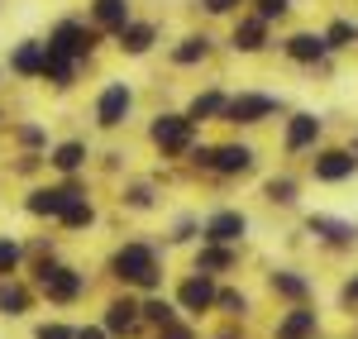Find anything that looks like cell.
Returning <instances> with one entry per match:
<instances>
[{"mask_svg":"<svg viewBox=\"0 0 358 339\" xmlns=\"http://www.w3.org/2000/svg\"><path fill=\"white\" fill-rule=\"evenodd\" d=\"M106 273L115 287H129V291H163L167 282V244L153 239H120L110 254H106Z\"/></svg>","mask_w":358,"mask_h":339,"instance_id":"obj_1","label":"cell"},{"mask_svg":"<svg viewBox=\"0 0 358 339\" xmlns=\"http://www.w3.org/2000/svg\"><path fill=\"white\" fill-rule=\"evenodd\" d=\"M29 287L38 291V301H48L57 311H72L91 296V273H82L77 263H62V258H38V263H24Z\"/></svg>","mask_w":358,"mask_h":339,"instance_id":"obj_2","label":"cell"},{"mask_svg":"<svg viewBox=\"0 0 358 339\" xmlns=\"http://www.w3.org/2000/svg\"><path fill=\"white\" fill-rule=\"evenodd\" d=\"M101 29L86 24V20H77V15H62L53 29H48V48L62 57H72V62H91L96 57V48H101Z\"/></svg>","mask_w":358,"mask_h":339,"instance_id":"obj_3","label":"cell"},{"mask_svg":"<svg viewBox=\"0 0 358 339\" xmlns=\"http://www.w3.org/2000/svg\"><path fill=\"white\" fill-rule=\"evenodd\" d=\"M287 110V101L273 96V91H239V96H224L220 120L234 124V129H253V124H268L273 115Z\"/></svg>","mask_w":358,"mask_h":339,"instance_id":"obj_4","label":"cell"},{"mask_svg":"<svg viewBox=\"0 0 358 339\" xmlns=\"http://www.w3.org/2000/svg\"><path fill=\"white\" fill-rule=\"evenodd\" d=\"M215 291H220V277H210V273H182L177 287H172V301H177V311L187 315V320H206V315L215 311Z\"/></svg>","mask_w":358,"mask_h":339,"instance_id":"obj_5","label":"cell"},{"mask_svg":"<svg viewBox=\"0 0 358 339\" xmlns=\"http://www.w3.org/2000/svg\"><path fill=\"white\" fill-rule=\"evenodd\" d=\"M86 187L77 182V177H62V182H53V187H29L24 192V215L29 220H53L67 210V201H77Z\"/></svg>","mask_w":358,"mask_h":339,"instance_id":"obj_6","label":"cell"},{"mask_svg":"<svg viewBox=\"0 0 358 339\" xmlns=\"http://www.w3.org/2000/svg\"><path fill=\"white\" fill-rule=\"evenodd\" d=\"M306 234H310L325 254H349L358 244V225L344 220V215H330V210H310V215H306Z\"/></svg>","mask_w":358,"mask_h":339,"instance_id":"obj_7","label":"cell"},{"mask_svg":"<svg viewBox=\"0 0 358 339\" xmlns=\"http://www.w3.org/2000/svg\"><path fill=\"white\" fill-rule=\"evenodd\" d=\"M96 320L106 325V335H110V339H138V335H143V320H138V291L120 287L110 301L101 306Z\"/></svg>","mask_w":358,"mask_h":339,"instance_id":"obj_8","label":"cell"},{"mask_svg":"<svg viewBox=\"0 0 358 339\" xmlns=\"http://www.w3.org/2000/svg\"><path fill=\"white\" fill-rule=\"evenodd\" d=\"M129 115H134V86H129V82H106V86H101V96H96V106H91L96 129L115 134Z\"/></svg>","mask_w":358,"mask_h":339,"instance_id":"obj_9","label":"cell"},{"mask_svg":"<svg viewBox=\"0 0 358 339\" xmlns=\"http://www.w3.org/2000/svg\"><path fill=\"white\" fill-rule=\"evenodd\" d=\"M148 143L163 153V158H187V148L196 143V124L187 115H158L148 124Z\"/></svg>","mask_w":358,"mask_h":339,"instance_id":"obj_10","label":"cell"},{"mask_svg":"<svg viewBox=\"0 0 358 339\" xmlns=\"http://www.w3.org/2000/svg\"><path fill=\"white\" fill-rule=\"evenodd\" d=\"M192 268L196 273H210V277H239L244 273V244H210L201 239L192 249Z\"/></svg>","mask_w":358,"mask_h":339,"instance_id":"obj_11","label":"cell"},{"mask_svg":"<svg viewBox=\"0 0 358 339\" xmlns=\"http://www.w3.org/2000/svg\"><path fill=\"white\" fill-rule=\"evenodd\" d=\"M248 229H253V220L239 205H215L201 215V239H210V244H244Z\"/></svg>","mask_w":358,"mask_h":339,"instance_id":"obj_12","label":"cell"},{"mask_svg":"<svg viewBox=\"0 0 358 339\" xmlns=\"http://www.w3.org/2000/svg\"><path fill=\"white\" fill-rule=\"evenodd\" d=\"M268 296L282 301V306H301V301H315V277L306 268H273L268 277Z\"/></svg>","mask_w":358,"mask_h":339,"instance_id":"obj_13","label":"cell"},{"mask_svg":"<svg viewBox=\"0 0 358 339\" xmlns=\"http://www.w3.org/2000/svg\"><path fill=\"white\" fill-rule=\"evenodd\" d=\"M320 330H325V320H320V311H315V301H301V306L277 311L268 339H320Z\"/></svg>","mask_w":358,"mask_h":339,"instance_id":"obj_14","label":"cell"},{"mask_svg":"<svg viewBox=\"0 0 358 339\" xmlns=\"http://www.w3.org/2000/svg\"><path fill=\"white\" fill-rule=\"evenodd\" d=\"M310 177L320 187H339V182H354L358 177V158L354 148H310Z\"/></svg>","mask_w":358,"mask_h":339,"instance_id":"obj_15","label":"cell"},{"mask_svg":"<svg viewBox=\"0 0 358 339\" xmlns=\"http://www.w3.org/2000/svg\"><path fill=\"white\" fill-rule=\"evenodd\" d=\"M258 168V148L253 143H210V158H206V172L215 177H248Z\"/></svg>","mask_w":358,"mask_h":339,"instance_id":"obj_16","label":"cell"},{"mask_svg":"<svg viewBox=\"0 0 358 339\" xmlns=\"http://www.w3.org/2000/svg\"><path fill=\"white\" fill-rule=\"evenodd\" d=\"M320 134H325V120L315 110H296L287 115V129H282V153H310L315 143H320Z\"/></svg>","mask_w":358,"mask_h":339,"instance_id":"obj_17","label":"cell"},{"mask_svg":"<svg viewBox=\"0 0 358 339\" xmlns=\"http://www.w3.org/2000/svg\"><path fill=\"white\" fill-rule=\"evenodd\" d=\"M34 306H38V291L29 287L24 273H15V277H0V320H24Z\"/></svg>","mask_w":358,"mask_h":339,"instance_id":"obj_18","label":"cell"},{"mask_svg":"<svg viewBox=\"0 0 358 339\" xmlns=\"http://www.w3.org/2000/svg\"><path fill=\"white\" fill-rule=\"evenodd\" d=\"M153 43H158V24L153 20H124V24L115 29V48L124 57H143V53H153Z\"/></svg>","mask_w":358,"mask_h":339,"instance_id":"obj_19","label":"cell"},{"mask_svg":"<svg viewBox=\"0 0 358 339\" xmlns=\"http://www.w3.org/2000/svg\"><path fill=\"white\" fill-rule=\"evenodd\" d=\"M210 315L234 320V325H248V320H253V291H244L234 277H224L220 291H215V311H210Z\"/></svg>","mask_w":358,"mask_h":339,"instance_id":"obj_20","label":"cell"},{"mask_svg":"<svg viewBox=\"0 0 358 339\" xmlns=\"http://www.w3.org/2000/svg\"><path fill=\"white\" fill-rule=\"evenodd\" d=\"M282 53H287V62H296V67H315V62H325L330 48H325V38L315 29H296V34H287Z\"/></svg>","mask_w":358,"mask_h":339,"instance_id":"obj_21","label":"cell"},{"mask_svg":"<svg viewBox=\"0 0 358 339\" xmlns=\"http://www.w3.org/2000/svg\"><path fill=\"white\" fill-rule=\"evenodd\" d=\"M86 163H91V143L86 139H62L48 148V168L57 177H77V172H86Z\"/></svg>","mask_w":358,"mask_h":339,"instance_id":"obj_22","label":"cell"},{"mask_svg":"<svg viewBox=\"0 0 358 339\" xmlns=\"http://www.w3.org/2000/svg\"><path fill=\"white\" fill-rule=\"evenodd\" d=\"M268 20H258V15H244L239 24H234V34H229V48L234 53H263L268 48Z\"/></svg>","mask_w":358,"mask_h":339,"instance_id":"obj_23","label":"cell"},{"mask_svg":"<svg viewBox=\"0 0 358 339\" xmlns=\"http://www.w3.org/2000/svg\"><path fill=\"white\" fill-rule=\"evenodd\" d=\"M177 301L172 296H163V291H143L138 296V320H143V330H158V325H167V320H177Z\"/></svg>","mask_w":358,"mask_h":339,"instance_id":"obj_24","label":"cell"},{"mask_svg":"<svg viewBox=\"0 0 358 339\" xmlns=\"http://www.w3.org/2000/svg\"><path fill=\"white\" fill-rule=\"evenodd\" d=\"M77 67H82V62H72V57L53 53V48L43 43V62H38V77H43L48 86H57V91H67V86L77 82Z\"/></svg>","mask_w":358,"mask_h":339,"instance_id":"obj_25","label":"cell"},{"mask_svg":"<svg viewBox=\"0 0 358 339\" xmlns=\"http://www.w3.org/2000/svg\"><path fill=\"white\" fill-rule=\"evenodd\" d=\"M96 220H101V210H96V196H77V201H67V210L57 215V225L67 229V234H82V229H96Z\"/></svg>","mask_w":358,"mask_h":339,"instance_id":"obj_26","label":"cell"},{"mask_svg":"<svg viewBox=\"0 0 358 339\" xmlns=\"http://www.w3.org/2000/svg\"><path fill=\"white\" fill-rule=\"evenodd\" d=\"M38 62H43V38H20L10 53V72L24 82H38Z\"/></svg>","mask_w":358,"mask_h":339,"instance_id":"obj_27","label":"cell"},{"mask_svg":"<svg viewBox=\"0 0 358 339\" xmlns=\"http://www.w3.org/2000/svg\"><path fill=\"white\" fill-rule=\"evenodd\" d=\"M224 86H206V91H196L192 96V106H187V120L192 124H206V120H220V110H224Z\"/></svg>","mask_w":358,"mask_h":339,"instance_id":"obj_28","label":"cell"},{"mask_svg":"<svg viewBox=\"0 0 358 339\" xmlns=\"http://www.w3.org/2000/svg\"><path fill=\"white\" fill-rule=\"evenodd\" d=\"M210 53H215V38H210V34H187V38H177L172 62H177V67H196V62H206Z\"/></svg>","mask_w":358,"mask_h":339,"instance_id":"obj_29","label":"cell"},{"mask_svg":"<svg viewBox=\"0 0 358 339\" xmlns=\"http://www.w3.org/2000/svg\"><path fill=\"white\" fill-rule=\"evenodd\" d=\"M263 201H268V205H282V210H292V205L301 201V182H296L292 172L268 177V182H263Z\"/></svg>","mask_w":358,"mask_h":339,"instance_id":"obj_30","label":"cell"},{"mask_svg":"<svg viewBox=\"0 0 358 339\" xmlns=\"http://www.w3.org/2000/svg\"><path fill=\"white\" fill-rule=\"evenodd\" d=\"M124 20H129V0H91V24L101 34H115Z\"/></svg>","mask_w":358,"mask_h":339,"instance_id":"obj_31","label":"cell"},{"mask_svg":"<svg viewBox=\"0 0 358 339\" xmlns=\"http://www.w3.org/2000/svg\"><path fill=\"white\" fill-rule=\"evenodd\" d=\"M24 273V239L20 234H0V277Z\"/></svg>","mask_w":358,"mask_h":339,"instance_id":"obj_32","label":"cell"},{"mask_svg":"<svg viewBox=\"0 0 358 339\" xmlns=\"http://www.w3.org/2000/svg\"><path fill=\"white\" fill-rule=\"evenodd\" d=\"M320 38H325L330 53H344V48H354V43H358V24H354V20H330V29H325Z\"/></svg>","mask_w":358,"mask_h":339,"instance_id":"obj_33","label":"cell"},{"mask_svg":"<svg viewBox=\"0 0 358 339\" xmlns=\"http://www.w3.org/2000/svg\"><path fill=\"white\" fill-rule=\"evenodd\" d=\"M120 205H124V210H138V215H143V210H158V192H153L148 182H134V187L120 196Z\"/></svg>","mask_w":358,"mask_h":339,"instance_id":"obj_34","label":"cell"},{"mask_svg":"<svg viewBox=\"0 0 358 339\" xmlns=\"http://www.w3.org/2000/svg\"><path fill=\"white\" fill-rule=\"evenodd\" d=\"M192 239H201V210L172 220V229H167V249H172V244H192Z\"/></svg>","mask_w":358,"mask_h":339,"instance_id":"obj_35","label":"cell"},{"mask_svg":"<svg viewBox=\"0 0 358 339\" xmlns=\"http://www.w3.org/2000/svg\"><path fill=\"white\" fill-rule=\"evenodd\" d=\"M153 339H206V335H201V325H196V320H187V315H177V320H167V325H158V330H153Z\"/></svg>","mask_w":358,"mask_h":339,"instance_id":"obj_36","label":"cell"},{"mask_svg":"<svg viewBox=\"0 0 358 339\" xmlns=\"http://www.w3.org/2000/svg\"><path fill=\"white\" fill-rule=\"evenodd\" d=\"M253 15L268 20V24H273V20H287V15H292V0H253Z\"/></svg>","mask_w":358,"mask_h":339,"instance_id":"obj_37","label":"cell"},{"mask_svg":"<svg viewBox=\"0 0 358 339\" xmlns=\"http://www.w3.org/2000/svg\"><path fill=\"white\" fill-rule=\"evenodd\" d=\"M339 311H358V268L354 273H344V282H339Z\"/></svg>","mask_w":358,"mask_h":339,"instance_id":"obj_38","label":"cell"},{"mask_svg":"<svg viewBox=\"0 0 358 339\" xmlns=\"http://www.w3.org/2000/svg\"><path fill=\"white\" fill-rule=\"evenodd\" d=\"M34 339H72V320H38Z\"/></svg>","mask_w":358,"mask_h":339,"instance_id":"obj_39","label":"cell"},{"mask_svg":"<svg viewBox=\"0 0 358 339\" xmlns=\"http://www.w3.org/2000/svg\"><path fill=\"white\" fill-rule=\"evenodd\" d=\"M15 139L24 143V148H38V143H48V129H43V124H20Z\"/></svg>","mask_w":358,"mask_h":339,"instance_id":"obj_40","label":"cell"},{"mask_svg":"<svg viewBox=\"0 0 358 339\" xmlns=\"http://www.w3.org/2000/svg\"><path fill=\"white\" fill-rule=\"evenodd\" d=\"M239 5H244V0H201V10H206L210 20H224V15H239Z\"/></svg>","mask_w":358,"mask_h":339,"instance_id":"obj_41","label":"cell"},{"mask_svg":"<svg viewBox=\"0 0 358 339\" xmlns=\"http://www.w3.org/2000/svg\"><path fill=\"white\" fill-rule=\"evenodd\" d=\"M72 339H110V335L101 320H82V325H72Z\"/></svg>","mask_w":358,"mask_h":339,"instance_id":"obj_42","label":"cell"},{"mask_svg":"<svg viewBox=\"0 0 358 339\" xmlns=\"http://www.w3.org/2000/svg\"><path fill=\"white\" fill-rule=\"evenodd\" d=\"M206 339H248V330H244V325H234V320H224L220 330H215V335H206Z\"/></svg>","mask_w":358,"mask_h":339,"instance_id":"obj_43","label":"cell"},{"mask_svg":"<svg viewBox=\"0 0 358 339\" xmlns=\"http://www.w3.org/2000/svg\"><path fill=\"white\" fill-rule=\"evenodd\" d=\"M354 158H358V139H354Z\"/></svg>","mask_w":358,"mask_h":339,"instance_id":"obj_44","label":"cell"}]
</instances>
